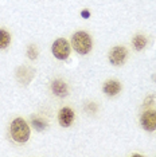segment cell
Instances as JSON below:
<instances>
[{
  "mask_svg": "<svg viewBox=\"0 0 156 157\" xmlns=\"http://www.w3.org/2000/svg\"><path fill=\"white\" fill-rule=\"evenodd\" d=\"M10 132H11V137L14 138V141L19 142V144L26 142L30 137V128H28L27 122L23 118L14 120L11 122Z\"/></svg>",
  "mask_w": 156,
  "mask_h": 157,
  "instance_id": "obj_1",
  "label": "cell"
},
{
  "mask_svg": "<svg viewBox=\"0 0 156 157\" xmlns=\"http://www.w3.org/2000/svg\"><path fill=\"white\" fill-rule=\"evenodd\" d=\"M72 44H73V48L76 50L78 54L85 55L92 50L93 42H92V38L88 33H85V31H78V33L73 35Z\"/></svg>",
  "mask_w": 156,
  "mask_h": 157,
  "instance_id": "obj_2",
  "label": "cell"
},
{
  "mask_svg": "<svg viewBox=\"0 0 156 157\" xmlns=\"http://www.w3.org/2000/svg\"><path fill=\"white\" fill-rule=\"evenodd\" d=\"M51 51H53V55H54L57 59L65 60V59H67V56L70 54V46L67 43L66 39L59 38L53 43Z\"/></svg>",
  "mask_w": 156,
  "mask_h": 157,
  "instance_id": "obj_3",
  "label": "cell"
},
{
  "mask_svg": "<svg viewBox=\"0 0 156 157\" xmlns=\"http://www.w3.org/2000/svg\"><path fill=\"white\" fill-rule=\"evenodd\" d=\"M140 124L143 129L147 132L156 130V110H148V112L143 113L140 118Z\"/></svg>",
  "mask_w": 156,
  "mask_h": 157,
  "instance_id": "obj_4",
  "label": "cell"
},
{
  "mask_svg": "<svg viewBox=\"0 0 156 157\" xmlns=\"http://www.w3.org/2000/svg\"><path fill=\"white\" fill-rule=\"evenodd\" d=\"M127 59V48L121 47V46H117L113 47L109 52V60H111L112 65L115 66H121Z\"/></svg>",
  "mask_w": 156,
  "mask_h": 157,
  "instance_id": "obj_5",
  "label": "cell"
},
{
  "mask_svg": "<svg viewBox=\"0 0 156 157\" xmlns=\"http://www.w3.org/2000/svg\"><path fill=\"white\" fill-rule=\"evenodd\" d=\"M58 120H59L61 126L63 128L70 126L74 121V112L70 108H62L58 113Z\"/></svg>",
  "mask_w": 156,
  "mask_h": 157,
  "instance_id": "obj_6",
  "label": "cell"
},
{
  "mask_svg": "<svg viewBox=\"0 0 156 157\" xmlns=\"http://www.w3.org/2000/svg\"><path fill=\"white\" fill-rule=\"evenodd\" d=\"M51 90L55 95H58V97H65L67 94V91H69V89H67V85L63 81L57 79L51 83Z\"/></svg>",
  "mask_w": 156,
  "mask_h": 157,
  "instance_id": "obj_7",
  "label": "cell"
},
{
  "mask_svg": "<svg viewBox=\"0 0 156 157\" xmlns=\"http://www.w3.org/2000/svg\"><path fill=\"white\" fill-rule=\"evenodd\" d=\"M120 90H121V85L117 81H106L104 85V93L106 95H116L119 94Z\"/></svg>",
  "mask_w": 156,
  "mask_h": 157,
  "instance_id": "obj_8",
  "label": "cell"
},
{
  "mask_svg": "<svg viewBox=\"0 0 156 157\" xmlns=\"http://www.w3.org/2000/svg\"><path fill=\"white\" fill-rule=\"evenodd\" d=\"M11 36L6 30H0V50H4L10 46Z\"/></svg>",
  "mask_w": 156,
  "mask_h": 157,
  "instance_id": "obj_9",
  "label": "cell"
},
{
  "mask_svg": "<svg viewBox=\"0 0 156 157\" xmlns=\"http://www.w3.org/2000/svg\"><path fill=\"white\" fill-rule=\"evenodd\" d=\"M145 46H147V39L143 35H136L133 38V47L137 50V51H141Z\"/></svg>",
  "mask_w": 156,
  "mask_h": 157,
  "instance_id": "obj_10",
  "label": "cell"
},
{
  "mask_svg": "<svg viewBox=\"0 0 156 157\" xmlns=\"http://www.w3.org/2000/svg\"><path fill=\"white\" fill-rule=\"evenodd\" d=\"M33 125H34V128L37 130H43L47 126V122H46L43 118H39V117H37V118L33 120Z\"/></svg>",
  "mask_w": 156,
  "mask_h": 157,
  "instance_id": "obj_11",
  "label": "cell"
},
{
  "mask_svg": "<svg viewBox=\"0 0 156 157\" xmlns=\"http://www.w3.org/2000/svg\"><path fill=\"white\" fill-rule=\"evenodd\" d=\"M37 55H38L37 47L35 46H30V48H28V56H30V59H35Z\"/></svg>",
  "mask_w": 156,
  "mask_h": 157,
  "instance_id": "obj_12",
  "label": "cell"
},
{
  "mask_svg": "<svg viewBox=\"0 0 156 157\" xmlns=\"http://www.w3.org/2000/svg\"><path fill=\"white\" fill-rule=\"evenodd\" d=\"M82 15H84L85 17H86V16H89V12H86V11H84V12H82Z\"/></svg>",
  "mask_w": 156,
  "mask_h": 157,
  "instance_id": "obj_13",
  "label": "cell"
},
{
  "mask_svg": "<svg viewBox=\"0 0 156 157\" xmlns=\"http://www.w3.org/2000/svg\"><path fill=\"white\" fill-rule=\"evenodd\" d=\"M152 79H154V81H156V75H155V77H152Z\"/></svg>",
  "mask_w": 156,
  "mask_h": 157,
  "instance_id": "obj_14",
  "label": "cell"
}]
</instances>
